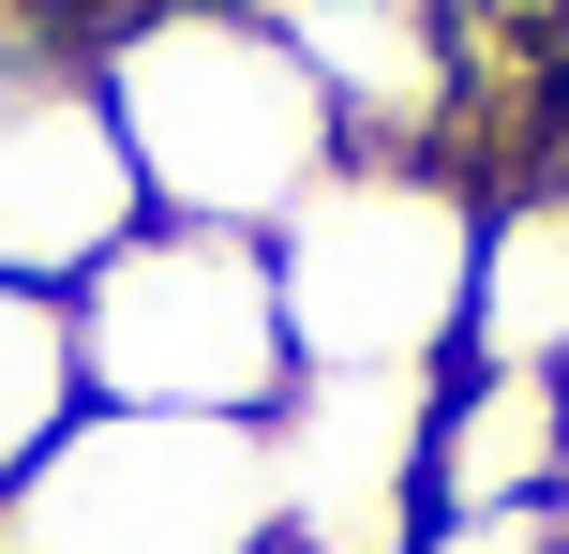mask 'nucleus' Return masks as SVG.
Here are the masks:
<instances>
[{"instance_id": "f257e3e1", "label": "nucleus", "mask_w": 569, "mask_h": 554, "mask_svg": "<svg viewBox=\"0 0 569 554\" xmlns=\"http://www.w3.org/2000/svg\"><path fill=\"white\" fill-rule=\"evenodd\" d=\"M90 90H106L120 150H136L150 225L270 240L345 165V120L300 75V46L270 30V0H136L120 30H90Z\"/></svg>"}, {"instance_id": "f03ea898", "label": "nucleus", "mask_w": 569, "mask_h": 554, "mask_svg": "<svg viewBox=\"0 0 569 554\" xmlns=\"http://www.w3.org/2000/svg\"><path fill=\"white\" fill-rule=\"evenodd\" d=\"M300 375H450L480 285V180L450 150H345L270 225Z\"/></svg>"}, {"instance_id": "7ed1b4c3", "label": "nucleus", "mask_w": 569, "mask_h": 554, "mask_svg": "<svg viewBox=\"0 0 569 554\" xmlns=\"http://www.w3.org/2000/svg\"><path fill=\"white\" fill-rule=\"evenodd\" d=\"M76 375L120 420H270L300 390L270 240H240V225H136L76 285Z\"/></svg>"}, {"instance_id": "20e7f679", "label": "nucleus", "mask_w": 569, "mask_h": 554, "mask_svg": "<svg viewBox=\"0 0 569 554\" xmlns=\"http://www.w3.org/2000/svg\"><path fill=\"white\" fill-rule=\"evenodd\" d=\"M0 554H270V450H256V420L90 405L0 495Z\"/></svg>"}, {"instance_id": "39448f33", "label": "nucleus", "mask_w": 569, "mask_h": 554, "mask_svg": "<svg viewBox=\"0 0 569 554\" xmlns=\"http://www.w3.org/2000/svg\"><path fill=\"white\" fill-rule=\"evenodd\" d=\"M256 450H270V554H405L435 375H300L256 420Z\"/></svg>"}, {"instance_id": "423d86ee", "label": "nucleus", "mask_w": 569, "mask_h": 554, "mask_svg": "<svg viewBox=\"0 0 569 554\" xmlns=\"http://www.w3.org/2000/svg\"><path fill=\"white\" fill-rule=\"evenodd\" d=\"M136 225H150V195H136V150H120V120H106V90H90V60L30 75L16 105H0V285L76 300Z\"/></svg>"}, {"instance_id": "0eeeda50", "label": "nucleus", "mask_w": 569, "mask_h": 554, "mask_svg": "<svg viewBox=\"0 0 569 554\" xmlns=\"http://www.w3.org/2000/svg\"><path fill=\"white\" fill-rule=\"evenodd\" d=\"M270 30L300 46V75L330 90L345 150H435L465 105V46L435 0H270Z\"/></svg>"}, {"instance_id": "6e6552de", "label": "nucleus", "mask_w": 569, "mask_h": 554, "mask_svg": "<svg viewBox=\"0 0 569 554\" xmlns=\"http://www.w3.org/2000/svg\"><path fill=\"white\" fill-rule=\"evenodd\" d=\"M569 495V375H435V450H420V525L450 510H555Z\"/></svg>"}, {"instance_id": "1a4fd4ad", "label": "nucleus", "mask_w": 569, "mask_h": 554, "mask_svg": "<svg viewBox=\"0 0 569 554\" xmlns=\"http://www.w3.org/2000/svg\"><path fill=\"white\" fill-rule=\"evenodd\" d=\"M480 375H569V165L480 195V285H465Z\"/></svg>"}, {"instance_id": "9d476101", "label": "nucleus", "mask_w": 569, "mask_h": 554, "mask_svg": "<svg viewBox=\"0 0 569 554\" xmlns=\"http://www.w3.org/2000/svg\"><path fill=\"white\" fill-rule=\"evenodd\" d=\"M76 420H90V375H76V300L0 285V495H16V480L46 465Z\"/></svg>"}, {"instance_id": "9b49d317", "label": "nucleus", "mask_w": 569, "mask_h": 554, "mask_svg": "<svg viewBox=\"0 0 569 554\" xmlns=\"http://www.w3.org/2000/svg\"><path fill=\"white\" fill-rule=\"evenodd\" d=\"M405 554H569L555 510H450V525H420Z\"/></svg>"}]
</instances>
